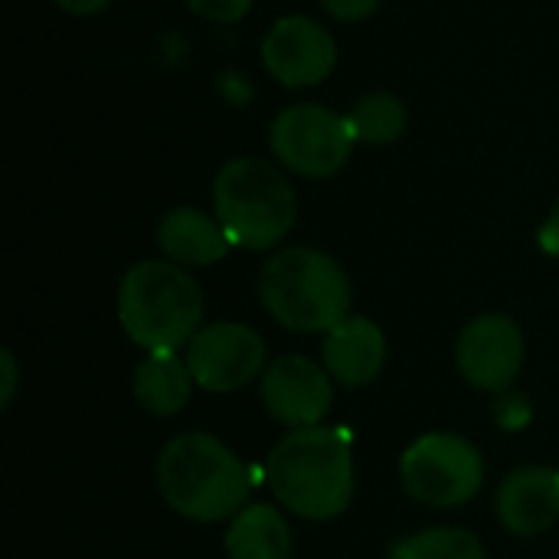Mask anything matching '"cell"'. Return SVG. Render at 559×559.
<instances>
[{"label":"cell","instance_id":"6da1fadb","mask_svg":"<svg viewBox=\"0 0 559 559\" xmlns=\"http://www.w3.org/2000/svg\"><path fill=\"white\" fill-rule=\"evenodd\" d=\"M265 478L275 498L298 518L331 521L354 498V452L341 429H295L265 462Z\"/></svg>","mask_w":559,"mask_h":559},{"label":"cell","instance_id":"7a4b0ae2","mask_svg":"<svg viewBox=\"0 0 559 559\" xmlns=\"http://www.w3.org/2000/svg\"><path fill=\"white\" fill-rule=\"evenodd\" d=\"M157 488L174 514L197 524L226 521L249 508L246 465L206 432H187L164 445L157 459Z\"/></svg>","mask_w":559,"mask_h":559},{"label":"cell","instance_id":"3957f363","mask_svg":"<svg viewBox=\"0 0 559 559\" xmlns=\"http://www.w3.org/2000/svg\"><path fill=\"white\" fill-rule=\"evenodd\" d=\"M118 321L124 334L151 354L190 344L203 321V292L183 265L138 262L118 285Z\"/></svg>","mask_w":559,"mask_h":559},{"label":"cell","instance_id":"277c9868","mask_svg":"<svg viewBox=\"0 0 559 559\" xmlns=\"http://www.w3.org/2000/svg\"><path fill=\"white\" fill-rule=\"evenodd\" d=\"M265 311L292 331H331L350 311L347 272L318 249L295 246L272 255L259 275Z\"/></svg>","mask_w":559,"mask_h":559},{"label":"cell","instance_id":"5b68a950","mask_svg":"<svg viewBox=\"0 0 559 559\" xmlns=\"http://www.w3.org/2000/svg\"><path fill=\"white\" fill-rule=\"evenodd\" d=\"M213 206L229 242L255 252L278 246L298 216L292 183L262 157H236L223 164L213 183Z\"/></svg>","mask_w":559,"mask_h":559},{"label":"cell","instance_id":"8992f818","mask_svg":"<svg viewBox=\"0 0 559 559\" xmlns=\"http://www.w3.org/2000/svg\"><path fill=\"white\" fill-rule=\"evenodd\" d=\"M400 478L413 501L429 508H459L481 491L485 462L468 439L432 432L403 452Z\"/></svg>","mask_w":559,"mask_h":559},{"label":"cell","instance_id":"52a82bcc","mask_svg":"<svg viewBox=\"0 0 559 559\" xmlns=\"http://www.w3.org/2000/svg\"><path fill=\"white\" fill-rule=\"evenodd\" d=\"M269 141L288 170L301 177H334L347 164L357 138L337 111L314 102H298L278 111Z\"/></svg>","mask_w":559,"mask_h":559},{"label":"cell","instance_id":"ba28073f","mask_svg":"<svg viewBox=\"0 0 559 559\" xmlns=\"http://www.w3.org/2000/svg\"><path fill=\"white\" fill-rule=\"evenodd\" d=\"M265 341L255 328L216 321L193 334L183 360L197 386L210 393H233L265 370Z\"/></svg>","mask_w":559,"mask_h":559},{"label":"cell","instance_id":"9c48e42d","mask_svg":"<svg viewBox=\"0 0 559 559\" xmlns=\"http://www.w3.org/2000/svg\"><path fill=\"white\" fill-rule=\"evenodd\" d=\"M262 62L269 75L288 88L324 82L337 66L334 36L308 16H282L262 39Z\"/></svg>","mask_w":559,"mask_h":559},{"label":"cell","instance_id":"30bf717a","mask_svg":"<svg viewBox=\"0 0 559 559\" xmlns=\"http://www.w3.org/2000/svg\"><path fill=\"white\" fill-rule=\"evenodd\" d=\"M524 367V334L508 314H481L459 337L462 377L488 393H504Z\"/></svg>","mask_w":559,"mask_h":559},{"label":"cell","instance_id":"8fae6325","mask_svg":"<svg viewBox=\"0 0 559 559\" xmlns=\"http://www.w3.org/2000/svg\"><path fill=\"white\" fill-rule=\"evenodd\" d=\"M334 400L328 373L308 357H278L262 373V403L288 429L321 426Z\"/></svg>","mask_w":559,"mask_h":559},{"label":"cell","instance_id":"7c38bea8","mask_svg":"<svg viewBox=\"0 0 559 559\" xmlns=\"http://www.w3.org/2000/svg\"><path fill=\"white\" fill-rule=\"evenodd\" d=\"M498 518L518 537H537L559 518V472L518 468L498 488Z\"/></svg>","mask_w":559,"mask_h":559},{"label":"cell","instance_id":"4fadbf2b","mask_svg":"<svg viewBox=\"0 0 559 559\" xmlns=\"http://www.w3.org/2000/svg\"><path fill=\"white\" fill-rule=\"evenodd\" d=\"M386 360V337L367 318H344L324 337V367L344 386H367L380 377Z\"/></svg>","mask_w":559,"mask_h":559},{"label":"cell","instance_id":"5bb4252c","mask_svg":"<svg viewBox=\"0 0 559 559\" xmlns=\"http://www.w3.org/2000/svg\"><path fill=\"white\" fill-rule=\"evenodd\" d=\"M157 246L174 265L200 269V265H216L233 242L216 216H206L197 206H177L160 219Z\"/></svg>","mask_w":559,"mask_h":559},{"label":"cell","instance_id":"9a60e30c","mask_svg":"<svg viewBox=\"0 0 559 559\" xmlns=\"http://www.w3.org/2000/svg\"><path fill=\"white\" fill-rule=\"evenodd\" d=\"M229 559H292V531L278 508L249 504L226 531Z\"/></svg>","mask_w":559,"mask_h":559},{"label":"cell","instance_id":"2e32d148","mask_svg":"<svg viewBox=\"0 0 559 559\" xmlns=\"http://www.w3.org/2000/svg\"><path fill=\"white\" fill-rule=\"evenodd\" d=\"M190 390H193V373H190L187 360H180L174 350L151 354L134 370V400L151 416L180 413L190 403Z\"/></svg>","mask_w":559,"mask_h":559},{"label":"cell","instance_id":"e0dca14e","mask_svg":"<svg viewBox=\"0 0 559 559\" xmlns=\"http://www.w3.org/2000/svg\"><path fill=\"white\" fill-rule=\"evenodd\" d=\"M347 124H350L354 138L364 144H393L396 138H403V131L409 124V111L400 95L370 92L350 108Z\"/></svg>","mask_w":559,"mask_h":559},{"label":"cell","instance_id":"ac0fdd59","mask_svg":"<svg viewBox=\"0 0 559 559\" xmlns=\"http://www.w3.org/2000/svg\"><path fill=\"white\" fill-rule=\"evenodd\" d=\"M390 559H485V547L475 534L462 527H432L413 537H403Z\"/></svg>","mask_w":559,"mask_h":559},{"label":"cell","instance_id":"d6986e66","mask_svg":"<svg viewBox=\"0 0 559 559\" xmlns=\"http://www.w3.org/2000/svg\"><path fill=\"white\" fill-rule=\"evenodd\" d=\"M190 10L210 23H236L252 10V0H187Z\"/></svg>","mask_w":559,"mask_h":559},{"label":"cell","instance_id":"ffe728a7","mask_svg":"<svg viewBox=\"0 0 559 559\" xmlns=\"http://www.w3.org/2000/svg\"><path fill=\"white\" fill-rule=\"evenodd\" d=\"M495 419L508 429V432H518L531 423V403L524 393H504L498 403H495Z\"/></svg>","mask_w":559,"mask_h":559},{"label":"cell","instance_id":"44dd1931","mask_svg":"<svg viewBox=\"0 0 559 559\" xmlns=\"http://www.w3.org/2000/svg\"><path fill=\"white\" fill-rule=\"evenodd\" d=\"M321 3H324V10H328L334 20H344V23L367 20V16L380 7V0H321Z\"/></svg>","mask_w":559,"mask_h":559},{"label":"cell","instance_id":"7402d4cb","mask_svg":"<svg viewBox=\"0 0 559 559\" xmlns=\"http://www.w3.org/2000/svg\"><path fill=\"white\" fill-rule=\"evenodd\" d=\"M0 367H3V393H0V406H10L13 403V393H16V360L10 350L0 354Z\"/></svg>","mask_w":559,"mask_h":559},{"label":"cell","instance_id":"603a6c76","mask_svg":"<svg viewBox=\"0 0 559 559\" xmlns=\"http://www.w3.org/2000/svg\"><path fill=\"white\" fill-rule=\"evenodd\" d=\"M540 249L547 255H557L559 259V200L557 206H554V213H550V219L540 226Z\"/></svg>","mask_w":559,"mask_h":559},{"label":"cell","instance_id":"cb8c5ba5","mask_svg":"<svg viewBox=\"0 0 559 559\" xmlns=\"http://www.w3.org/2000/svg\"><path fill=\"white\" fill-rule=\"evenodd\" d=\"M62 10H69V13H75V16H92V13H98V10H105L111 0H56Z\"/></svg>","mask_w":559,"mask_h":559}]
</instances>
